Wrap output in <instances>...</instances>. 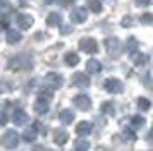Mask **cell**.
Segmentation results:
<instances>
[{
  "mask_svg": "<svg viewBox=\"0 0 153 151\" xmlns=\"http://www.w3.org/2000/svg\"><path fill=\"white\" fill-rule=\"evenodd\" d=\"M9 67L12 70H19V72L21 70H29V69H33V60H31V57L28 53L16 55L9 60Z\"/></svg>",
  "mask_w": 153,
  "mask_h": 151,
  "instance_id": "1",
  "label": "cell"
},
{
  "mask_svg": "<svg viewBox=\"0 0 153 151\" xmlns=\"http://www.w3.org/2000/svg\"><path fill=\"white\" fill-rule=\"evenodd\" d=\"M0 144L4 146V148H7V150H14L16 146L19 144V134L16 132V130H5L2 137H0Z\"/></svg>",
  "mask_w": 153,
  "mask_h": 151,
  "instance_id": "2",
  "label": "cell"
},
{
  "mask_svg": "<svg viewBox=\"0 0 153 151\" xmlns=\"http://www.w3.org/2000/svg\"><path fill=\"white\" fill-rule=\"evenodd\" d=\"M77 45H79V50L84 52V53L95 55L98 52V41L95 38H81Z\"/></svg>",
  "mask_w": 153,
  "mask_h": 151,
  "instance_id": "3",
  "label": "cell"
},
{
  "mask_svg": "<svg viewBox=\"0 0 153 151\" xmlns=\"http://www.w3.org/2000/svg\"><path fill=\"white\" fill-rule=\"evenodd\" d=\"M103 45H105L107 53L110 55V57H119V55H120L122 47H120V41H119V38H107V40L103 41Z\"/></svg>",
  "mask_w": 153,
  "mask_h": 151,
  "instance_id": "4",
  "label": "cell"
},
{
  "mask_svg": "<svg viewBox=\"0 0 153 151\" xmlns=\"http://www.w3.org/2000/svg\"><path fill=\"white\" fill-rule=\"evenodd\" d=\"M103 86H105V89H107L108 93H112V95H119V93L124 91V84H122V81H119V79H115V77H108V79H105Z\"/></svg>",
  "mask_w": 153,
  "mask_h": 151,
  "instance_id": "5",
  "label": "cell"
},
{
  "mask_svg": "<svg viewBox=\"0 0 153 151\" xmlns=\"http://www.w3.org/2000/svg\"><path fill=\"white\" fill-rule=\"evenodd\" d=\"M45 82H47V86L52 89H57V88H62L64 84V77L59 72H48V74L45 76Z\"/></svg>",
  "mask_w": 153,
  "mask_h": 151,
  "instance_id": "6",
  "label": "cell"
},
{
  "mask_svg": "<svg viewBox=\"0 0 153 151\" xmlns=\"http://www.w3.org/2000/svg\"><path fill=\"white\" fill-rule=\"evenodd\" d=\"M90 77L86 72H76V74L71 77V84L74 86V88H86V86H90Z\"/></svg>",
  "mask_w": 153,
  "mask_h": 151,
  "instance_id": "7",
  "label": "cell"
},
{
  "mask_svg": "<svg viewBox=\"0 0 153 151\" xmlns=\"http://www.w3.org/2000/svg\"><path fill=\"white\" fill-rule=\"evenodd\" d=\"M86 19H88V12L84 7H77L71 12V22H74V24H83V22H86Z\"/></svg>",
  "mask_w": 153,
  "mask_h": 151,
  "instance_id": "8",
  "label": "cell"
},
{
  "mask_svg": "<svg viewBox=\"0 0 153 151\" xmlns=\"http://www.w3.org/2000/svg\"><path fill=\"white\" fill-rule=\"evenodd\" d=\"M16 22H17V27H19V29L26 31V29H29V27L33 26L35 19H33V16H29V14H19V16L16 17Z\"/></svg>",
  "mask_w": 153,
  "mask_h": 151,
  "instance_id": "9",
  "label": "cell"
},
{
  "mask_svg": "<svg viewBox=\"0 0 153 151\" xmlns=\"http://www.w3.org/2000/svg\"><path fill=\"white\" fill-rule=\"evenodd\" d=\"M72 101H74V105H76L79 110H83V112H86V110H90L91 108V100H90V96H86V95H77L72 98Z\"/></svg>",
  "mask_w": 153,
  "mask_h": 151,
  "instance_id": "10",
  "label": "cell"
},
{
  "mask_svg": "<svg viewBox=\"0 0 153 151\" xmlns=\"http://www.w3.org/2000/svg\"><path fill=\"white\" fill-rule=\"evenodd\" d=\"M33 110H35V113H38V115H43V113H47L50 110V101L43 100V98H38L35 101V105H33Z\"/></svg>",
  "mask_w": 153,
  "mask_h": 151,
  "instance_id": "11",
  "label": "cell"
},
{
  "mask_svg": "<svg viewBox=\"0 0 153 151\" xmlns=\"http://www.w3.org/2000/svg\"><path fill=\"white\" fill-rule=\"evenodd\" d=\"M102 69L103 67L97 58H90L86 62V74H98V72H102Z\"/></svg>",
  "mask_w": 153,
  "mask_h": 151,
  "instance_id": "12",
  "label": "cell"
},
{
  "mask_svg": "<svg viewBox=\"0 0 153 151\" xmlns=\"http://www.w3.org/2000/svg\"><path fill=\"white\" fill-rule=\"evenodd\" d=\"M69 141V134H67V130L64 129H57L53 132V143L59 144V146H64V144Z\"/></svg>",
  "mask_w": 153,
  "mask_h": 151,
  "instance_id": "13",
  "label": "cell"
},
{
  "mask_svg": "<svg viewBox=\"0 0 153 151\" xmlns=\"http://www.w3.org/2000/svg\"><path fill=\"white\" fill-rule=\"evenodd\" d=\"M22 40V34L17 31V29H7V34H5V41L9 45H17L19 41Z\"/></svg>",
  "mask_w": 153,
  "mask_h": 151,
  "instance_id": "14",
  "label": "cell"
},
{
  "mask_svg": "<svg viewBox=\"0 0 153 151\" xmlns=\"http://www.w3.org/2000/svg\"><path fill=\"white\" fill-rule=\"evenodd\" d=\"M91 122H86V120H83V122H79L76 125V134L81 137H86L88 134H91Z\"/></svg>",
  "mask_w": 153,
  "mask_h": 151,
  "instance_id": "15",
  "label": "cell"
},
{
  "mask_svg": "<svg viewBox=\"0 0 153 151\" xmlns=\"http://www.w3.org/2000/svg\"><path fill=\"white\" fill-rule=\"evenodd\" d=\"M12 122H14L16 125H24V124L28 122V113L22 108H17L14 112V115H12Z\"/></svg>",
  "mask_w": 153,
  "mask_h": 151,
  "instance_id": "16",
  "label": "cell"
},
{
  "mask_svg": "<svg viewBox=\"0 0 153 151\" xmlns=\"http://www.w3.org/2000/svg\"><path fill=\"white\" fill-rule=\"evenodd\" d=\"M64 62H65L69 67H76L81 60H79V55H77L76 52H67V53L64 55Z\"/></svg>",
  "mask_w": 153,
  "mask_h": 151,
  "instance_id": "17",
  "label": "cell"
},
{
  "mask_svg": "<svg viewBox=\"0 0 153 151\" xmlns=\"http://www.w3.org/2000/svg\"><path fill=\"white\" fill-rule=\"evenodd\" d=\"M47 24H48L50 27H57L62 24V17H60V14L59 12H52L48 14V17H47Z\"/></svg>",
  "mask_w": 153,
  "mask_h": 151,
  "instance_id": "18",
  "label": "cell"
},
{
  "mask_svg": "<svg viewBox=\"0 0 153 151\" xmlns=\"http://www.w3.org/2000/svg\"><path fill=\"white\" fill-rule=\"evenodd\" d=\"M36 136H38V130L35 129V125H33V127H28V129L22 132V139H24L26 143H31V141H35Z\"/></svg>",
  "mask_w": 153,
  "mask_h": 151,
  "instance_id": "19",
  "label": "cell"
},
{
  "mask_svg": "<svg viewBox=\"0 0 153 151\" xmlns=\"http://www.w3.org/2000/svg\"><path fill=\"white\" fill-rule=\"evenodd\" d=\"M138 40L134 38V36H131V38H127V41H126V50H127V53L132 55L134 52H138Z\"/></svg>",
  "mask_w": 153,
  "mask_h": 151,
  "instance_id": "20",
  "label": "cell"
},
{
  "mask_svg": "<svg viewBox=\"0 0 153 151\" xmlns=\"http://www.w3.org/2000/svg\"><path fill=\"white\" fill-rule=\"evenodd\" d=\"M132 62H134V65H145L146 62H148V55L134 52V53H132Z\"/></svg>",
  "mask_w": 153,
  "mask_h": 151,
  "instance_id": "21",
  "label": "cell"
},
{
  "mask_svg": "<svg viewBox=\"0 0 153 151\" xmlns=\"http://www.w3.org/2000/svg\"><path fill=\"white\" fill-rule=\"evenodd\" d=\"M38 98H43V100H47V101H50L52 98H53V89L48 88V86H45V88H42L40 91H38Z\"/></svg>",
  "mask_w": 153,
  "mask_h": 151,
  "instance_id": "22",
  "label": "cell"
},
{
  "mask_svg": "<svg viewBox=\"0 0 153 151\" xmlns=\"http://www.w3.org/2000/svg\"><path fill=\"white\" fill-rule=\"evenodd\" d=\"M60 120H62V124H72V120H74V112L72 110H62L60 112Z\"/></svg>",
  "mask_w": 153,
  "mask_h": 151,
  "instance_id": "23",
  "label": "cell"
},
{
  "mask_svg": "<svg viewBox=\"0 0 153 151\" xmlns=\"http://www.w3.org/2000/svg\"><path fill=\"white\" fill-rule=\"evenodd\" d=\"M74 150L76 151H88L90 150V143L86 139H83V137H79V139L74 141Z\"/></svg>",
  "mask_w": 153,
  "mask_h": 151,
  "instance_id": "24",
  "label": "cell"
},
{
  "mask_svg": "<svg viewBox=\"0 0 153 151\" xmlns=\"http://www.w3.org/2000/svg\"><path fill=\"white\" fill-rule=\"evenodd\" d=\"M100 108H102V112H103L105 115H114V113H115V107H114L112 101H103Z\"/></svg>",
  "mask_w": 153,
  "mask_h": 151,
  "instance_id": "25",
  "label": "cell"
},
{
  "mask_svg": "<svg viewBox=\"0 0 153 151\" xmlns=\"http://www.w3.org/2000/svg\"><path fill=\"white\" fill-rule=\"evenodd\" d=\"M145 122H146V120L141 115H134L131 118V129H139V127H143V125H145Z\"/></svg>",
  "mask_w": 153,
  "mask_h": 151,
  "instance_id": "26",
  "label": "cell"
},
{
  "mask_svg": "<svg viewBox=\"0 0 153 151\" xmlns=\"http://www.w3.org/2000/svg\"><path fill=\"white\" fill-rule=\"evenodd\" d=\"M88 7H90L91 12H95V14H100L102 10H103V5L100 4V0H90Z\"/></svg>",
  "mask_w": 153,
  "mask_h": 151,
  "instance_id": "27",
  "label": "cell"
},
{
  "mask_svg": "<svg viewBox=\"0 0 153 151\" xmlns=\"http://www.w3.org/2000/svg\"><path fill=\"white\" fill-rule=\"evenodd\" d=\"M122 139L124 141H129V143H134L138 137H136V134H134V129H126L124 132H122Z\"/></svg>",
  "mask_w": 153,
  "mask_h": 151,
  "instance_id": "28",
  "label": "cell"
},
{
  "mask_svg": "<svg viewBox=\"0 0 153 151\" xmlns=\"http://www.w3.org/2000/svg\"><path fill=\"white\" fill-rule=\"evenodd\" d=\"M138 107L141 112H148L150 110V107H152V103H150V100L148 98H139L138 100Z\"/></svg>",
  "mask_w": 153,
  "mask_h": 151,
  "instance_id": "29",
  "label": "cell"
},
{
  "mask_svg": "<svg viewBox=\"0 0 153 151\" xmlns=\"http://www.w3.org/2000/svg\"><path fill=\"white\" fill-rule=\"evenodd\" d=\"M10 10H12V7H10L7 0H0V14H7Z\"/></svg>",
  "mask_w": 153,
  "mask_h": 151,
  "instance_id": "30",
  "label": "cell"
},
{
  "mask_svg": "<svg viewBox=\"0 0 153 151\" xmlns=\"http://www.w3.org/2000/svg\"><path fill=\"white\" fill-rule=\"evenodd\" d=\"M10 89L12 88H10V82L9 81H5V82L2 81L0 82V93H7V91H10Z\"/></svg>",
  "mask_w": 153,
  "mask_h": 151,
  "instance_id": "31",
  "label": "cell"
},
{
  "mask_svg": "<svg viewBox=\"0 0 153 151\" xmlns=\"http://www.w3.org/2000/svg\"><path fill=\"white\" fill-rule=\"evenodd\" d=\"M9 122V117L7 113H4V112H0V127H5Z\"/></svg>",
  "mask_w": 153,
  "mask_h": 151,
  "instance_id": "32",
  "label": "cell"
},
{
  "mask_svg": "<svg viewBox=\"0 0 153 151\" xmlns=\"http://www.w3.org/2000/svg\"><path fill=\"white\" fill-rule=\"evenodd\" d=\"M141 22L143 24H152V14H143L141 16Z\"/></svg>",
  "mask_w": 153,
  "mask_h": 151,
  "instance_id": "33",
  "label": "cell"
},
{
  "mask_svg": "<svg viewBox=\"0 0 153 151\" xmlns=\"http://www.w3.org/2000/svg\"><path fill=\"white\" fill-rule=\"evenodd\" d=\"M120 24H122L124 27H127V26H132V19L129 17V16H126L124 19H122V22H120Z\"/></svg>",
  "mask_w": 153,
  "mask_h": 151,
  "instance_id": "34",
  "label": "cell"
},
{
  "mask_svg": "<svg viewBox=\"0 0 153 151\" xmlns=\"http://www.w3.org/2000/svg\"><path fill=\"white\" fill-rule=\"evenodd\" d=\"M134 2H136V5H139V7H146V5L152 4V0H134Z\"/></svg>",
  "mask_w": 153,
  "mask_h": 151,
  "instance_id": "35",
  "label": "cell"
},
{
  "mask_svg": "<svg viewBox=\"0 0 153 151\" xmlns=\"http://www.w3.org/2000/svg\"><path fill=\"white\" fill-rule=\"evenodd\" d=\"M0 27H4L5 31L9 29V22H7V19H0Z\"/></svg>",
  "mask_w": 153,
  "mask_h": 151,
  "instance_id": "36",
  "label": "cell"
},
{
  "mask_svg": "<svg viewBox=\"0 0 153 151\" xmlns=\"http://www.w3.org/2000/svg\"><path fill=\"white\" fill-rule=\"evenodd\" d=\"M33 151H48V150H47L45 146H35V148H33Z\"/></svg>",
  "mask_w": 153,
  "mask_h": 151,
  "instance_id": "37",
  "label": "cell"
},
{
  "mask_svg": "<svg viewBox=\"0 0 153 151\" xmlns=\"http://www.w3.org/2000/svg\"><path fill=\"white\" fill-rule=\"evenodd\" d=\"M72 2H74V0H62V5H64V7H67V5H71Z\"/></svg>",
  "mask_w": 153,
  "mask_h": 151,
  "instance_id": "38",
  "label": "cell"
},
{
  "mask_svg": "<svg viewBox=\"0 0 153 151\" xmlns=\"http://www.w3.org/2000/svg\"><path fill=\"white\" fill-rule=\"evenodd\" d=\"M146 86H148V88H150V72H148V74H146Z\"/></svg>",
  "mask_w": 153,
  "mask_h": 151,
  "instance_id": "39",
  "label": "cell"
},
{
  "mask_svg": "<svg viewBox=\"0 0 153 151\" xmlns=\"http://www.w3.org/2000/svg\"><path fill=\"white\" fill-rule=\"evenodd\" d=\"M43 2H45V4H53L55 0H43Z\"/></svg>",
  "mask_w": 153,
  "mask_h": 151,
  "instance_id": "40",
  "label": "cell"
}]
</instances>
